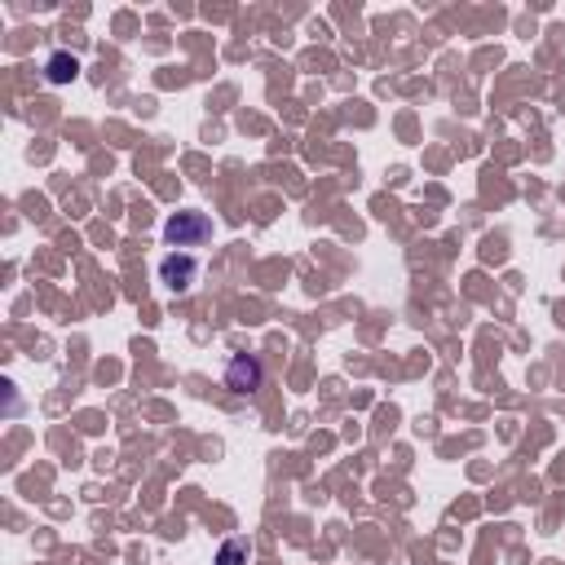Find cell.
I'll return each instance as SVG.
<instances>
[{
	"instance_id": "6da1fadb",
	"label": "cell",
	"mask_w": 565,
	"mask_h": 565,
	"mask_svg": "<svg viewBox=\"0 0 565 565\" xmlns=\"http://www.w3.org/2000/svg\"><path fill=\"white\" fill-rule=\"evenodd\" d=\"M212 239V221L203 212H177L164 221V244L168 248H203Z\"/></svg>"
},
{
	"instance_id": "7a4b0ae2",
	"label": "cell",
	"mask_w": 565,
	"mask_h": 565,
	"mask_svg": "<svg viewBox=\"0 0 565 565\" xmlns=\"http://www.w3.org/2000/svg\"><path fill=\"white\" fill-rule=\"evenodd\" d=\"M160 283L173 292V296H186L195 283H199V261L190 252H168L160 261Z\"/></svg>"
},
{
	"instance_id": "3957f363",
	"label": "cell",
	"mask_w": 565,
	"mask_h": 565,
	"mask_svg": "<svg viewBox=\"0 0 565 565\" xmlns=\"http://www.w3.org/2000/svg\"><path fill=\"white\" fill-rule=\"evenodd\" d=\"M266 380L261 363L252 354H235L231 363H225V389H235V393H257Z\"/></svg>"
},
{
	"instance_id": "277c9868",
	"label": "cell",
	"mask_w": 565,
	"mask_h": 565,
	"mask_svg": "<svg viewBox=\"0 0 565 565\" xmlns=\"http://www.w3.org/2000/svg\"><path fill=\"white\" fill-rule=\"evenodd\" d=\"M75 75H80V62L71 54H49V62H45V80L49 84H71Z\"/></svg>"
},
{
	"instance_id": "5b68a950",
	"label": "cell",
	"mask_w": 565,
	"mask_h": 565,
	"mask_svg": "<svg viewBox=\"0 0 565 565\" xmlns=\"http://www.w3.org/2000/svg\"><path fill=\"white\" fill-rule=\"evenodd\" d=\"M252 561V543L248 539H225L216 552V565H248Z\"/></svg>"
}]
</instances>
